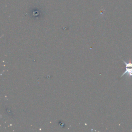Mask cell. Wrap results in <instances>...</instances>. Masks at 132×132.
I'll use <instances>...</instances> for the list:
<instances>
[{"label": "cell", "instance_id": "6da1fadb", "mask_svg": "<svg viewBox=\"0 0 132 132\" xmlns=\"http://www.w3.org/2000/svg\"><path fill=\"white\" fill-rule=\"evenodd\" d=\"M123 62L125 64L126 70L124 73L121 76V77L124 76V75H126V74L129 77L132 76V62H131L130 60H129V62L128 63L124 61H123Z\"/></svg>", "mask_w": 132, "mask_h": 132}]
</instances>
